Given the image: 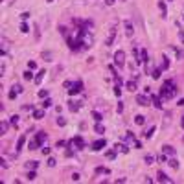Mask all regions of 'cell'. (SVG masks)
Listing matches in <instances>:
<instances>
[{
    "label": "cell",
    "instance_id": "6da1fadb",
    "mask_svg": "<svg viewBox=\"0 0 184 184\" xmlns=\"http://www.w3.org/2000/svg\"><path fill=\"white\" fill-rule=\"evenodd\" d=\"M177 92H179V88H177V85H175V81L173 79H166L162 83V88H160L158 96L162 98V100H173V98L177 96Z\"/></svg>",
    "mask_w": 184,
    "mask_h": 184
},
{
    "label": "cell",
    "instance_id": "7a4b0ae2",
    "mask_svg": "<svg viewBox=\"0 0 184 184\" xmlns=\"http://www.w3.org/2000/svg\"><path fill=\"white\" fill-rule=\"evenodd\" d=\"M116 39V26H111L107 31V37H105V46H112Z\"/></svg>",
    "mask_w": 184,
    "mask_h": 184
},
{
    "label": "cell",
    "instance_id": "3957f363",
    "mask_svg": "<svg viewBox=\"0 0 184 184\" xmlns=\"http://www.w3.org/2000/svg\"><path fill=\"white\" fill-rule=\"evenodd\" d=\"M114 65L118 66V68H123L125 66V52L123 50H118V52L114 53Z\"/></svg>",
    "mask_w": 184,
    "mask_h": 184
},
{
    "label": "cell",
    "instance_id": "277c9868",
    "mask_svg": "<svg viewBox=\"0 0 184 184\" xmlns=\"http://www.w3.org/2000/svg\"><path fill=\"white\" fill-rule=\"evenodd\" d=\"M79 92H83V81L77 79L76 83L68 88V94H70V96H76V94H79Z\"/></svg>",
    "mask_w": 184,
    "mask_h": 184
},
{
    "label": "cell",
    "instance_id": "5b68a950",
    "mask_svg": "<svg viewBox=\"0 0 184 184\" xmlns=\"http://www.w3.org/2000/svg\"><path fill=\"white\" fill-rule=\"evenodd\" d=\"M70 146H74L76 149H83L85 147V140L81 138V136H74V138L70 140Z\"/></svg>",
    "mask_w": 184,
    "mask_h": 184
},
{
    "label": "cell",
    "instance_id": "8992f818",
    "mask_svg": "<svg viewBox=\"0 0 184 184\" xmlns=\"http://www.w3.org/2000/svg\"><path fill=\"white\" fill-rule=\"evenodd\" d=\"M136 103H138L140 107H147V105H149V98H147V92H146V94H138V96H136Z\"/></svg>",
    "mask_w": 184,
    "mask_h": 184
},
{
    "label": "cell",
    "instance_id": "52a82bcc",
    "mask_svg": "<svg viewBox=\"0 0 184 184\" xmlns=\"http://www.w3.org/2000/svg\"><path fill=\"white\" fill-rule=\"evenodd\" d=\"M123 28H125V35H127L129 39L135 35V26H133L131 20H125V22H123Z\"/></svg>",
    "mask_w": 184,
    "mask_h": 184
},
{
    "label": "cell",
    "instance_id": "ba28073f",
    "mask_svg": "<svg viewBox=\"0 0 184 184\" xmlns=\"http://www.w3.org/2000/svg\"><path fill=\"white\" fill-rule=\"evenodd\" d=\"M105 146H107V142H105V138H101V140H96V142L92 144L90 149H92V151H101Z\"/></svg>",
    "mask_w": 184,
    "mask_h": 184
},
{
    "label": "cell",
    "instance_id": "9c48e42d",
    "mask_svg": "<svg viewBox=\"0 0 184 184\" xmlns=\"http://www.w3.org/2000/svg\"><path fill=\"white\" fill-rule=\"evenodd\" d=\"M156 181H158V182H166V184H171V182H173L166 173H162V171H158V173H156Z\"/></svg>",
    "mask_w": 184,
    "mask_h": 184
},
{
    "label": "cell",
    "instance_id": "30bf717a",
    "mask_svg": "<svg viewBox=\"0 0 184 184\" xmlns=\"http://www.w3.org/2000/svg\"><path fill=\"white\" fill-rule=\"evenodd\" d=\"M24 142H26V136L22 135V136H18V140H17V149H15V155H18L22 151V147H24Z\"/></svg>",
    "mask_w": 184,
    "mask_h": 184
},
{
    "label": "cell",
    "instance_id": "8fae6325",
    "mask_svg": "<svg viewBox=\"0 0 184 184\" xmlns=\"http://www.w3.org/2000/svg\"><path fill=\"white\" fill-rule=\"evenodd\" d=\"M133 59H135L136 65H140V63H142V55H140V50L136 48V46H133Z\"/></svg>",
    "mask_w": 184,
    "mask_h": 184
},
{
    "label": "cell",
    "instance_id": "7c38bea8",
    "mask_svg": "<svg viewBox=\"0 0 184 184\" xmlns=\"http://www.w3.org/2000/svg\"><path fill=\"white\" fill-rule=\"evenodd\" d=\"M79 107H81V101H74V100L68 101V109L72 112H77V111H79Z\"/></svg>",
    "mask_w": 184,
    "mask_h": 184
},
{
    "label": "cell",
    "instance_id": "4fadbf2b",
    "mask_svg": "<svg viewBox=\"0 0 184 184\" xmlns=\"http://www.w3.org/2000/svg\"><path fill=\"white\" fill-rule=\"evenodd\" d=\"M46 138H48V136H46V133H44V131H39L37 135H35V140H37V142L41 144V146L46 142Z\"/></svg>",
    "mask_w": 184,
    "mask_h": 184
},
{
    "label": "cell",
    "instance_id": "5bb4252c",
    "mask_svg": "<svg viewBox=\"0 0 184 184\" xmlns=\"http://www.w3.org/2000/svg\"><path fill=\"white\" fill-rule=\"evenodd\" d=\"M151 103H153L156 109H162V98L160 96H151Z\"/></svg>",
    "mask_w": 184,
    "mask_h": 184
},
{
    "label": "cell",
    "instance_id": "9a60e30c",
    "mask_svg": "<svg viewBox=\"0 0 184 184\" xmlns=\"http://www.w3.org/2000/svg\"><path fill=\"white\" fill-rule=\"evenodd\" d=\"M44 74H46L44 70H39V72H37V76H35V79H33L35 85H41V83H42V79H44Z\"/></svg>",
    "mask_w": 184,
    "mask_h": 184
},
{
    "label": "cell",
    "instance_id": "2e32d148",
    "mask_svg": "<svg viewBox=\"0 0 184 184\" xmlns=\"http://www.w3.org/2000/svg\"><path fill=\"white\" fill-rule=\"evenodd\" d=\"M9 122H6V120H2V122H0V135H6L7 133V129H9Z\"/></svg>",
    "mask_w": 184,
    "mask_h": 184
},
{
    "label": "cell",
    "instance_id": "e0dca14e",
    "mask_svg": "<svg viewBox=\"0 0 184 184\" xmlns=\"http://www.w3.org/2000/svg\"><path fill=\"white\" fill-rule=\"evenodd\" d=\"M28 147H30V151H35V149H39V147H42V146H41V144H39L35 138H31L30 144H28Z\"/></svg>",
    "mask_w": 184,
    "mask_h": 184
},
{
    "label": "cell",
    "instance_id": "ac0fdd59",
    "mask_svg": "<svg viewBox=\"0 0 184 184\" xmlns=\"http://www.w3.org/2000/svg\"><path fill=\"white\" fill-rule=\"evenodd\" d=\"M162 153L168 155V156H173V155H175V149H173L171 146H162Z\"/></svg>",
    "mask_w": 184,
    "mask_h": 184
},
{
    "label": "cell",
    "instance_id": "d6986e66",
    "mask_svg": "<svg viewBox=\"0 0 184 184\" xmlns=\"http://www.w3.org/2000/svg\"><path fill=\"white\" fill-rule=\"evenodd\" d=\"M33 118H35V120H42V118H44V107H42V109H37V111H33Z\"/></svg>",
    "mask_w": 184,
    "mask_h": 184
},
{
    "label": "cell",
    "instance_id": "ffe728a7",
    "mask_svg": "<svg viewBox=\"0 0 184 184\" xmlns=\"http://www.w3.org/2000/svg\"><path fill=\"white\" fill-rule=\"evenodd\" d=\"M140 55H142V63L149 65V53H147V50H140Z\"/></svg>",
    "mask_w": 184,
    "mask_h": 184
},
{
    "label": "cell",
    "instance_id": "44dd1931",
    "mask_svg": "<svg viewBox=\"0 0 184 184\" xmlns=\"http://www.w3.org/2000/svg\"><path fill=\"white\" fill-rule=\"evenodd\" d=\"M168 166H169V168H173V169H177V168H179V160L171 156V158H168Z\"/></svg>",
    "mask_w": 184,
    "mask_h": 184
},
{
    "label": "cell",
    "instance_id": "7402d4cb",
    "mask_svg": "<svg viewBox=\"0 0 184 184\" xmlns=\"http://www.w3.org/2000/svg\"><path fill=\"white\" fill-rule=\"evenodd\" d=\"M158 7H160V13H162V18H166L168 17V9H166V4H164L162 0L158 2Z\"/></svg>",
    "mask_w": 184,
    "mask_h": 184
},
{
    "label": "cell",
    "instance_id": "603a6c76",
    "mask_svg": "<svg viewBox=\"0 0 184 184\" xmlns=\"http://www.w3.org/2000/svg\"><path fill=\"white\" fill-rule=\"evenodd\" d=\"M94 131H96L98 135H103V133H105V127L101 125V122H96V125H94Z\"/></svg>",
    "mask_w": 184,
    "mask_h": 184
},
{
    "label": "cell",
    "instance_id": "cb8c5ba5",
    "mask_svg": "<svg viewBox=\"0 0 184 184\" xmlns=\"http://www.w3.org/2000/svg\"><path fill=\"white\" fill-rule=\"evenodd\" d=\"M125 142H129V144H135L136 142V138H135V133H131V131H127V135H125Z\"/></svg>",
    "mask_w": 184,
    "mask_h": 184
},
{
    "label": "cell",
    "instance_id": "d4e9b609",
    "mask_svg": "<svg viewBox=\"0 0 184 184\" xmlns=\"http://www.w3.org/2000/svg\"><path fill=\"white\" fill-rule=\"evenodd\" d=\"M127 90H131V92H135V90H136V79L127 81Z\"/></svg>",
    "mask_w": 184,
    "mask_h": 184
},
{
    "label": "cell",
    "instance_id": "484cf974",
    "mask_svg": "<svg viewBox=\"0 0 184 184\" xmlns=\"http://www.w3.org/2000/svg\"><path fill=\"white\" fill-rule=\"evenodd\" d=\"M22 77H24L26 81H31V79H35V77H33V74H31V68H28V70H26V72L22 74Z\"/></svg>",
    "mask_w": 184,
    "mask_h": 184
},
{
    "label": "cell",
    "instance_id": "4316f807",
    "mask_svg": "<svg viewBox=\"0 0 184 184\" xmlns=\"http://www.w3.org/2000/svg\"><path fill=\"white\" fill-rule=\"evenodd\" d=\"M144 162L147 164V166H151V164H155V155H146V158H144Z\"/></svg>",
    "mask_w": 184,
    "mask_h": 184
},
{
    "label": "cell",
    "instance_id": "83f0119b",
    "mask_svg": "<svg viewBox=\"0 0 184 184\" xmlns=\"http://www.w3.org/2000/svg\"><path fill=\"white\" fill-rule=\"evenodd\" d=\"M160 68H162V70H168V68H169V59H168V57H162V63H160Z\"/></svg>",
    "mask_w": 184,
    "mask_h": 184
},
{
    "label": "cell",
    "instance_id": "f1b7e54d",
    "mask_svg": "<svg viewBox=\"0 0 184 184\" xmlns=\"http://www.w3.org/2000/svg\"><path fill=\"white\" fill-rule=\"evenodd\" d=\"M116 149H118V151H122V153H129V147L127 146H125V144H116Z\"/></svg>",
    "mask_w": 184,
    "mask_h": 184
},
{
    "label": "cell",
    "instance_id": "f546056e",
    "mask_svg": "<svg viewBox=\"0 0 184 184\" xmlns=\"http://www.w3.org/2000/svg\"><path fill=\"white\" fill-rule=\"evenodd\" d=\"M135 123H136V125H144V123H146V116L138 114V116L135 118Z\"/></svg>",
    "mask_w": 184,
    "mask_h": 184
},
{
    "label": "cell",
    "instance_id": "4dcf8cb0",
    "mask_svg": "<svg viewBox=\"0 0 184 184\" xmlns=\"http://www.w3.org/2000/svg\"><path fill=\"white\" fill-rule=\"evenodd\" d=\"M37 166H39L37 160H30V162H26V168H28V169H35Z\"/></svg>",
    "mask_w": 184,
    "mask_h": 184
},
{
    "label": "cell",
    "instance_id": "1f68e13d",
    "mask_svg": "<svg viewBox=\"0 0 184 184\" xmlns=\"http://www.w3.org/2000/svg\"><path fill=\"white\" fill-rule=\"evenodd\" d=\"M160 74H162V68H155L153 72H151V76H153V79H158Z\"/></svg>",
    "mask_w": 184,
    "mask_h": 184
},
{
    "label": "cell",
    "instance_id": "d6a6232c",
    "mask_svg": "<svg viewBox=\"0 0 184 184\" xmlns=\"http://www.w3.org/2000/svg\"><path fill=\"white\" fill-rule=\"evenodd\" d=\"M20 31H22V33H30V26L26 24V20H22V24H20Z\"/></svg>",
    "mask_w": 184,
    "mask_h": 184
},
{
    "label": "cell",
    "instance_id": "836d02e7",
    "mask_svg": "<svg viewBox=\"0 0 184 184\" xmlns=\"http://www.w3.org/2000/svg\"><path fill=\"white\" fill-rule=\"evenodd\" d=\"M7 48H9V46H7V41H6V39H2V55H6V53H7Z\"/></svg>",
    "mask_w": 184,
    "mask_h": 184
},
{
    "label": "cell",
    "instance_id": "e575fe53",
    "mask_svg": "<svg viewBox=\"0 0 184 184\" xmlns=\"http://www.w3.org/2000/svg\"><path fill=\"white\" fill-rule=\"evenodd\" d=\"M155 125H153V127H149V131H146V133H144V136H146V138H151V136H153V133H155Z\"/></svg>",
    "mask_w": 184,
    "mask_h": 184
},
{
    "label": "cell",
    "instance_id": "d590c367",
    "mask_svg": "<svg viewBox=\"0 0 184 184\" xmlns=\"http://www.w3.org/2000/svg\"><path fill=\"white\" fill-rule=\"evenodd\" d=\"M96 173H105V175H109V169H107V168H103V166H98V168H96Z\"/></svg>",
    "mask_w": 184,
    "mask_h": 184
},
{
    "label": "cell",
    "instance_id": "8d00e7d4",
    "mask_svg": "<svg viewBox=\"0 0 184 184\" xmlns=\"http://www.w3.org/2000/svg\"><path fill=\"white\" fill-rule=\"evenodd\" d=\"M9 123L13 125V127H17V125H18V116H11V118H9Z\"/></svg>",
    "mask_w": 184,
    "mask_h": 184
},
{
    "label": "cell",
    "instance_id": "74e56055",
    "mask_svg": "<svg viewBox=\"0 0 184 184\" xmlns=\"http://www.w3.org/2000/svg\"><path fill=\"white\" fill-rule=\"evenodd\" d=\"M116 151H118V149H116V147H114V149H112V151H107V158H116Z\"/></svg>",
    "mask_w": 184,
    "mask_h": 184
},
{
    "label": "cell",
    "instance_id": "f35d334b",
    "mask_svg": "<svg viewBox=\"0 0 184 184\" xmlns=\"http://www.w3.org/2000/svg\"><path fill=\"white\" fill-rule=\"evenodd\" d=\"M55 122H57V125H59V127H65V125H66V120L63 118V116H59V118H57Z\"/></svg>",
    "mask_w": 184,
    "mask_h": 184
},
{
    "label": "cell",
    "instance_id": "ab89813d",
    "mask_svg": "<svg viewBox=\"0 0 184 184\" xmlns=\"http://www.w3.org/2000/svg\"><path fill=\"white\" fill-rule=\"evenodd\" d=\"M92 118L96 120V122H101V120H103V116H101L100 112H96V111H94V112H92Z\"/></svg>",
    "mask_w": 184,
    "mask_h": 184
},
{
    "label": "cell",
    "instance_id": "60d3db41",
    "mask_svg": "<svg viewBox=\"0 0 184 184\" xmlns=\"http://www.w3.org/2000/svg\"><path fill=\"white\" fill-rule=\"evenodd\" d=\"M52 103H53V101L50 100V98H46V100H44V103H42V107H44V109H48V107H52Z\"/></svg>",
    "mask_w": 184,
    "mask_h": 184
},
{
    "label": "cell",
    "instance_id": "b9f144b4",
    "mask_svg": "<svg viewBox=\"0 0 184 184\" xmlns=\"http://www.w3.org/2000/svg\"><path fill=\"white\" fill-rule=\"evenodd\" d=\"M114 94H116V96H122V87H118V85H114Z\"/></svg>",
    "mask_w": 184,
    "mask_h": 184
},
{
    "label": "cell",
    "instance_id": "7bdbcfd3",
    "mask_svg": "<svg viewBox=\"0 0 184 184\" xmlns=\"http://www.w3.org/2000/svg\"><path fill=\"white\" fill-rule=\"evenodd\" d=\"M0 76H6V63L2 61V65H0Z\"/></svg>",
    "mask_w": 184,
    "mask_h": 184
},
{
    "label": "cell",
    "instance_id": "ee69618b",
    "mask_svg": "<svg viewBox=\"0 0 184 184\" xmlns=\"http://www.w3.org/2000/svg\"><path fill=\"white\" fill-rule=\"evenodd\" d=\"M158 162H162V164L166 162V164H168V155H164V153H162V155L158 156Z\"/></svg>",
    "mask_w": 184,
    "mask_h": 184
},
{
    "label": "cell",
    "instance_id": "f6af8a7d",
    "mask_svg": "<svg viewBox=\"0 0 184 184\" xmlns=\"http://www.w3.org/2000/svg\"><path fill=\"white\" fill-rule=\"evenodd\" d=\"M46 164H48L50 168H53V166H55V158H52V156H50V158L46 160Z\"/></svg>",
    "mask_w": 184,
    "mask_h": 184
},
{
    "label": "cell",
    "instance_id": "bcb514c9",
    "mask_svg": "<svg viewBox=\"0 0 184 184\" xmlns=\"http://www.w3.org/2000/svg\"><path fill=\"white\" fill-rule=\"evenodd\" d=\"M26 177H28V181H33V179H35V177H37V175H35V171H33V169H31V171H30V173H28V175H26Z\"/></svg>",
    "mask_w": 184,
    "mask_h": 184
},
{
    "label": "cell",
    "instance_id": "7dc6e473",
    "mask_svg": "<svg viewBox=\"0 0 184 184\" xmlns=\"http://www.w3.org/2000/svg\"><path fill=\"white\" fill-rule=\"evenodd\" d=\"M17 96H18V92H17V90H15V88H13V90L9 92V100H15V98H17Z\"/></svg>",
    "mask_w": 184,
    "mask_h": 184
},
{
    "label": "cell",
    "instance_id": "c3c4849f",
    "mask_svg": "<svg viewBox=\"0 0 184 184\" xmlns=\"http://www.w3.org/2000/svg\"><path fill=\"white\" fill-rule=\"evenodd\" d=\"M20 18H22V20H28V18H30V13H28V11H24V13H20Z\"/></svg>",
    "mask_w": 184,
    "mask_h": 184
},
{
    "label": "cell",
    "instance_id": "681fc988",
    "mask_svg": "<svg viewBox=\"0 0 184 184\" xmlns=\"http://www.w3.org/2000/svg\"><path fill=\"white\" fill-rule=\"evenodd\" d=\"M39 98H48V90H39Z\"/></svg>",
    "mask_w": 184,
    "mask_h": 184
},
{
    "label": "cell",
    "instance_id": "f907efd6",
    "mask_svg": "<svg viewBox=\"0 0 184 184\" xmlns=\"http://www.w3.org/2000/svg\"><path fill=\"white\" fill-rule=\"evenodd\" d=\"M13 88H15V90H17L18 94H20V92H24V88H22L20 85H13Z\"/></svg>",
    "mask_w": 184,
    "mask_h": 184
},
{
    "label": "cell",
    "instance_id": "816d5d0a",
    "mask_svg": "<svg viewBox=\"0 0 184 184\" xmlns=\"http://www.w3.org/2000/svg\"><path fill=\"white\" fill-rule=\"evenodd\" d=\"M42 155H50V147H46V146H42Z\"/></svg>",
    "mask_w": 184,
    "mask_h": 184
},
{
    "label": "cell",
    "instance_id": "f5cc1de1",
    "mask_svg": "<svg viewBox=\"0 0 184 184\" xmlns=\"http://www.w3.org/2000/svg\"><path fill=\"white\" fill-rule=\"evenodd\" d=\"M28 68H31V70H35V68H37V65H35V61H30V63H28Z\"/></svg>",
    "mask_w": 184,
    "mask_h": 184
},
{
    "label": "cell",
    "instance_id": "db71d44e",
    "mask_svg": "<svg viewBox=\"0 0 184 184\" xmlns=\"http://www.w3.org/2000/svg\"><path fill=\"white\" fill-rule=\"evenodd\" d=\"M72 81H65V83H63V87H65V88H70V87H72Z\"/></svg>",
    "mask_w": 184,
    "mask_h": 184
},
{
    "label": "cell",
    "instance_id": "11a10c76",
    "mask_svg": "<svg viewBox=\"0 0 184 184\" xmlns=\"http://www.w3.org/2000/svg\"><path fill=\"white\" fill-rule=\"evenodd\" d=\"M79 179H81L79 173H72V181H79Z\"/></svg>",
    "mask_w": 184,
    "mask_h": 184
},
{
    "label": "cell",
    "instance_id": "9f6ffc18",
    "mask_svg": "<svg viewBox=\"0 0 184 184\" xmlns=\"http://www.w3.org/2000/svg\"><path fill=\"white\" fill-rule=\"evenodd\" d=\"M179 37H181V41H182V44H184V30H179Z\"/></svg>",
    "mask_w": 184,
    "mask_h": 184
},
{
    "label": "cell",
    "instance_id": "6f0895ef",
    "mask_svg": "<svg viewBox=\"0 0 184 184\" xmlns=\"http://www.w3.org/2000/svg\"><path fill=\"white\" fill-rule=\"evenodd\" d=\"M116 109H118V112H123V105H122V101H118V107H116Z\"/></svg>",
    "mask_w": 184,
    "mask_h": 184
},
{
    "label": "cell",
    "instance_id": "680465c9",
    "mask_svg": "<svg viewBox=\"0 0 184 184\" xmlns=\"http://www.w3.org/2000/svg\"><path fill=\"white\" fill-rule=\"evenodd\" d=\"M65 144H66L65 140H59V142H57V147H63V146H65Z\"/></svg>",
    "mask_w": 184,
    "mask_h": 184
},
{
    "label": "cell",
    "instance_id": "91938a15",
    "mask_svg": "<svg viewBox=\"0 0 184 184\" xmlns=\"http://www.w3.org/2000/svg\"><path fill=\"white\" fill-rule=\"evenodd\" d=\"M177 105H179V107H184V98H182V100H179V101H177Z\"/></svg>",
    "mask_w": 184,
    "mask_h": 184
},
{
    "label": "cell",
    "instance_id": "94428289",
    "mask_svg": "<svg viewBox=\"0 0 184 184\" xmlns=\"http://www.w3.org/2000/svg\"><path fill=\"white\" fill-rule=\"evenodd\" d=\"M114 2H116V0H105V4H107V6H112Z\"/></svg>",
    "mask_w": 184,
    "mask_h": 184
},
{
    "label": "cell",
    "instance_id": "6125c7cd",
    "mask_svg": "<svg viewBox=\"0 0 184 184\" xmlns=\"http://www.w3.org/2000/svg\"><path fill=\"white\" fill-rule=\"evenodd\" d=\"M182 127H184V116H182Z\"/></svg>",
    "mask_w": 184,
    "mask_h": 184
},
{
    "label": "cell",
    "instance_id": "be15d7a7",
    "mask_svg": "<svg viewBox=\"0 0 184 184\" xmlns=\"http://www.w3.org/2000/svg\"><path fill=\"white\" fill-rule=\"evenodd\" d=\"M48 2H53V0H48Z\"/></svg>",
    "mask_w": 184,
    "mask_h": 184
}]
</instances>
